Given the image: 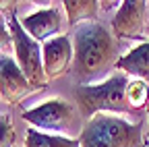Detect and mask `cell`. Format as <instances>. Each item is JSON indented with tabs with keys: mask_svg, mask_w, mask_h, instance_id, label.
<instances>
[{
	"mask_svg": "<svg viewBox=\"0 0 149 147\" xmlns=\"http://www.w3.org/2000/svg\"><path fill=\"white\" fill-rule=\"evenodd\" d=\"M72 77L79 85L110 79L118 62V44L108 27L93 21L72 29Z\"/></svg>",
	"mask_w": 149,
	"mask_h": 147,
	"instance_id": "cell-1",
	"label": "cell"
},
{
	"mask_svg": "<svg viewBox=\"0 0 149 147\" xmlns=\"http://www.w3.org/2000/svg\"><path fill=\"white\" fill-rule=\"evenodd\" d=\"M126 85L128 77L122 72H116L110 79L95 85H77L74 102H77V108L85 122L97 114L128 116L133 110L126 104Z\"/></svg>",
	"mask_w": 149,
	"mask_h": 147,
	"instance_id": "cell-2",
	"label": "cell"
},
{
	"mask_svg": "<svg viewBox=\"0 0 149 147\" xmlns=\"http://www.w3.org/2000/svg\"><path fill=\"white\" fill-rule=\"evenodd\" d=\"M145 137L143 120L97 114L85 122L79 141L81 147H143Z\"/></svg>",
	"mask_w": 149,
	"mask_h": 147,
	"instance_id": "cell-3",
	"label": "cell"
},
{
	"mask_svg": "<svg viewBox=\"0 0 149 147\" xmlns=\"http://www.w3.org/2000/svg\"><path fill=\"white\" fill-rule=\"evenodd\" d=\"M23 120L42 133L68 139H79L85 126V118L81 116L77 104H70L62 98H52L35 108L25 110Z\"/></svg>",
	"mask_w": 149,
	"mask_h": 147,
	"instance_id": "cell-4",
	"label": "cell"
},
{
	"mask_svg": "<svg viewBox=\"0 0 149 147\" xmlns=\"http://www.w3.org/2000/svg\"><path fill=\"white\" fill-rule=\"evenodd\" d=\"M8 29L13 35V48H15V60L21 66L23 75L31 83L35 91L46 89V72H44V54H42V44L35 42L31 35L23 29L21 21L10 13L8 15Z\"/></svg>",
	"mask_w": 149,
	"mask_h": 147,
	"instance_id": "cell-5",
	"label": "cell"
},
{
	"mask_svg": "<svg viewBox=\"0 0 149 147\" xmlns=\"http://www.w3.org/2000/svg\"><path fill=\"white\" fill-rule=\"evenodd\" d=\"M149 2L145 0H124L114 13L112 33L118 40H143L147 35Z\"/></svg>",
	"mask_w": 149,
	"mask_h": 147,
	"instance_id": "cell-6",
	"label": "cell"
},
{
	"mask_svg": "<svg viewBox=\"0 0 149 147\" xmlns=\"http://www.w3.org/2000/svg\"><path fill=\"white\" fill-rule=\"evenodd\" d=\"M35 93V89L23 75L21 66L8 54L0 56V98L10 106H21Z\"/></svg>",
	"mask_w": 149,
	"mask_h": 147,
	"instance_id": "cell-7",
	"label": "cell"
},
{
	"mask_svg": "<svg viewBox=\"0 0 149 147\" xmlns=\"http://www.w3.org/2000/svg\"><path fill=\"white\" fill-rule=\"evenodd\" d=\"M42 54H44V72L48 81L64 77L72 66L74 52L68 35H58V38H52L46 44H42Z\"/></svg>",
	"mask_w": 149,
	"mask_h": 147,
	"instance_id": "cell-8",
	"label": "cell"
},
{
	"mask_svg": "<svg viewBox=\"0 0 149 147\" xmlns=\"http://www.w3.org/2000/svg\"><path fill=\"white\" fill-rule=\"evenodd\" d=\"M21 25L35 42L46 44L48 40L62 35L64 19H62V13H60L58 6H48V8L33 10L27 17H23Z\"/></svg>",
	"mask_w": 149,
	"mask_h": 147,
	"instance_id": "cell-9",
	"label": "cell"
},
{
	"mask_svg": "<svg viewBox=\"0 0 149 147\" xmlns=\"http://www.w3.org/2000/svg\"><path fill=\"white\" fill-rule=\"evenodd\" d=\"M116 70H120L126 77L149 83V42H141L124 56H120L116 62Z\"/></svg>",
	"mask_w": 149,
	"mask_h": 147,
	"instance_id": "cell-10",
	"label": "cell"
},
{
	"mask_svg": "<svg viewBox=\"0 0 149 147\" xmlns=\"http://www.w3.org/2000/svg\"><path fill=\"white\" fill-rule=\"evenodd\" d=\"M62 8L66 13V21L70 27H79L85 23H93L100 13V2L95 0H64Z\"/></svg>",
	"mask_w": 149,
	"mask_h": 147,
	"instance_id": "cell-11",
	"label": "cell"
},
{
	"mask_svg": "<svg viewBox=\"0 0 149 147\" xmlns=\"http://www.w3.org/2000/svg\"><path fill=\"white\" fill-rule=\"evenodd\" d=\"M25 147H81L79 139H68L58 135H48L29 126L25 135Z\"/></svg>",
	"mask_w": 149,
	"mask_h": 147,
	"instance_id": "cell-12",
	"label": "cell"
},
{
	"mask_svg": "<svg viewBox=\"0 0 149 147\" xmlns=\"http://www.w3.org/2000/svg\"><path fill=\"white\" fill-rule=\"evenodd\" d=\"M126 104L133 112L147 110L149 106V83L141 79H128L126 85Z\"/></svg>",
	"mask_w": 149,
	"mask_h": 147,
	"instance_id": "cell-13",
	"label": "cell"
},
{
	"mask_svg": "<svg viewBox=\"0 0 149 147\" xmlns=\"http://www.w3.org/2000/svg\"><path fill=\"white\" fill-rule=\"evenodd\" d=\"M17 133L8 114H0V147H15Z\"/></svg>",
	"mask_w": 149,
	"mask_h": 147,
	"instance_id": "cell-14",
	"label": "cell"
},
{
	"mask_svg": "<svg viewBox=\"0 0 149 147\" xmlns=\"http://www.w3.org/2000/svg\"><path fill=\"white\" fill-rule=\"evenodd\" d=\"M8 46H13V35H10V29L6 27V23L0 19V56H4Z\"/></svg>",
	"mask_w": 149,
	"mask_h": 147,
	"instance_id": "cell-15",
	"label": "cell"
},
{
	"mask_svg": "<svg viewBox=\"0 0 149 147\" xmlns=\"http://www.w3.org/2000/svg\"><path fill=\"white\" fill-rule=\"evenodd\" d=\"M143 147H149V135L145 137V141H143Z\"/></svg>",
	"mask_w": 149,
	"mask_h": 147,
	"instance_id": "cell-16",
	"label": "cell"
},
{
	"mask_svg": "<svg viewBox=\"0 0 149 147\" xmlns=\"http://www.w3.org/2000/svg\"><path fill=\"white\" fill-rule=\"evenodd\" d=\"M147 124H149V106H147Z\"/></svg>",
	"mask_w": 149,
	"mask_h": 147,
	"instance_id": "cell-17",
	"label": "cell"
},
{
	"mask_svg": "<svg viewBox=\"0 0 149 147\" xmlns=\"http://www.w3.org/2000/svg\"><path fill=\"white\" fill-rule=\"evenodd\" d=\"M147 35H149V21H147Z\"/></svg>",
	"mask_w": 149,
	"mask_h": 147,
	"instance_id": "cell-18",
	"label": "cell"
}]
</instances>
